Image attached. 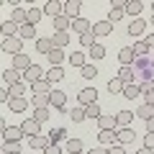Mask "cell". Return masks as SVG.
Returning a JSON list of instances; mask_svg holds the SVG:
<instances>
[{"label":"cell","instance_id":"cell-1","mask_svg":"<svg viewBox=\"0 0 154 154\" xmlns=\"http://www.w3.org/2000/svg\"><path fill=\"white\" fill-rule=\"evenodd\" d=\"M131 69H134V82L136 85H144L149 80H154V51H149L146 57H136Z\"/></svg>","mask_w":154,"mask_h":154},{"label":"cell","instance_id":"cell-2","mask_svg":"<svg viewBox=\"0 0 154 154\" xmlns=\"http://www.w3.org/2000/svg\"><path fill=\"white\" fill-rule=\"evenodd\" d=\"M38 80H44V69L38 64H31L26 72H23V82H28V85H36Z\"/></svg>","mask_w":154,"mask_h":154},{"label":"cell","instance_id":"cell-3","mask_svg":"<svg viewBox=\"0 0 154 154\" xmlns=\"http://www.w3.org/2000/svg\"><path fill=\"white\" fill-rule=\"evenodd\" d=\"M77 98H80V105H90V103H98V90L95 88H85L77 93Z\"/></svg>","mask_w":154,"mask_h":154},{"label":"cell","instance_id":"cell-4","mask_svg":"<svg viewBox=\"0 0 154 154\" xmlns=\"http://www.w3.org/2000/svg\"><path fill=\"white\" fill-rule=\"evenodd\" d=\"M21 128H23V134H26L28 139H31V136H38V134H41V123L33 121V118H26V121L21 123Z\"/></svg>","mask_w":154,"mask_h":154},{"label":"cell","instance_id":"cell-5","mask_svg":"<svg viewBox=\"0 0 154 154\" xmlns=\"http://www.w3.org/2000/svg\"><path fill=\"white\" fill-rule=\"evenodd\" d=\"M21 41L23 38H18V36H13V38H3V51H8V54H21Z\"/></svg>","mask_w":154,"mask_h":154},{"label":"cell","instance_id":"cell-6","mask_svg":"<svg viewBox=\"0 0 154 154\" xmlns=\"http://www.w3.org/2000/svg\"><path fill=\"white\" fill-rule=\"evenodd\" d=\"M80 8H82L80 0H67V3H64V16L75 21V18H80Z\"/></svg>","mask_w":154,"mask_h":154},{"label":"cell","instance_id":"cell-7","mask_svg":"<svg viewBox=\"0 0 154 154\" xmlns=\"http://www.w3.org/2000/svg\"><path fill=\"white\" fill-rule=\"evenodd\" d=\"M64 13V3H57V0H49L44 5V16H51V18H57V16H62Z\"/></svg>","mask_w":154,"mask_h":154},{"label":"cell","instance_id":"cell-8","mask_svg":"<svg viewBox=\"0 0 154 154\" xmlns=\"http://www.w3.org/2000/svg\"><path fill=\"white\" fill-rule=\"evenodd\" d=\"M134 59H136V54H134L131 46H123V49L118 51V62H121V67H131Z\"/></svg>","mask_w":154,"mask_h":154},{"label":"cell","instance_id":"cell-9","mask_svg":"<svg viewBox=\"0 0 154 154\" xmlns=\"http://www.w3.org/2000/svg\"><path fill=\"white\" fill-rule=\"evenodd\" d=\"M28 67H31V59H28V54H16L13 57V69H18V72H26Z\"/></svg>","mask_w":154,"mask_h":154},{"label":"cell","instance_id":"cell-10","mask_svg":"<svg viewBox=\"0 0 154 154\" xmlns=\"http://www.w3.org/2000/svg\"><path fill=\"white\" fill-rule=\"evenodd\" d=\"M49 144H51L49 136H44V134H38V136H31V139H28V146H31V149H41V152H44Z\"/></svg>","mask_w":154,"mask_h":154},{"label":"cell","instance_id":"cell-11","mask_svg":"<svg viewBox=\"0 0 154 154\" xmlns=\"http://www.w3.org/2000/svg\"><path fill=\"white\" fill-rule=\"evenodd\" d=\"M21 77H23V72H18V69H3V80H5V85L11 88V85H16V82H21Z\"/></svg>","mask_w":154,"mask_h":154},{"label":"cell","instance_id":"cell-12","mask_svg":"<svg viewBox=\"0 0 154 154\" xmlns=\"http://www.w3.org/2000/svg\"><path fill=\"white\" fill-rule=\"evenodd\" d=\"M23 136H26V134H23L21 126H8V131L3 134V139H5V141H21Z\"/></svg>","mask_w":154,"mask_h":154},{"label":"cell","instance_id":"cell-13","mask_svg":"<svg viewBox=\"0 0 154 154\" xmlns=\"http://www.w3.org/2000/svg\"><path fill=\"white\" fill-rule=\"evenodd\" d=\"M98 139H100V144L103 146H116L118 144V136H116V131H100L98 134ZM121 146V144H118Z\"/></svg>","mask_w":154,"mask_h":154},{"label":"cell","instance_id":"cell-14","mask_svg":"<svg viewBox=\"0 0 154 154\" xmlns=\"http://www.w3.org/2000/svg\"><path fill=\"white\" fill-rule=\"evenodd\" d=\"M51 44H54L57 49H64V46L69 44V33H67V31H54V36H51Z\"/></svg>","mask_w":154,"mask_h":154},{"label":"cell","instance_id":"cell-15","mask_svg":"<svg viewBox=\"0 0 154 154\" xmlns=\"http://www.w3.org/2000/svg\"><path fill=\"white\" fill-rule=\"evenodd\" d=\"M18 31H21V26H16L13 21H5V23H3V28H0L3 38H13V36H18Z\"/></svg>","mask_w":154,"mask_h":154},{"label":"cell","instance_id":"cell-16","mask_svg":"<svg viewBox=\"0 0 154 154\" xmlns=\"http://www.w3.org/2000/svg\"><path fill=\"white\" fill-rule=\"evenodd\" d=\"M31 90H33L36 95H51V82L44 77V80H38L36 85H31Z\"/></svg>","mask_w":154,"mask_h":154},{"label":"cell","instance_id":"cell-17","mask_svg":"<svg viewBox=\"0 0 154 154\" xmlns=\"http://www.w3.org/2000/svg\"><path fill=\"white\" fill-rule=\"evenodd\" d=\"M110 31H113V23H110V21H98V23L93 26V33H95V36H108Z\"/></svg>","mask_w":154,"mask_h":154},{"label":"cell","instance_id":"cell-18","mask_svg":"<svg viewBox=\"0 0 154 154\" xmlns=\"http://www.w3.org/2000/svg\"><path fill=\"white\" fill-rule=\"evenodd\" d=\"M131 118H134V113H131V110H118V113H116V126H121V128H128Z\"/></svg>","mask_w":154,"mask_h":154},{"label":"cell","instance_id":"cell-19","mask_svg":"<svg viewBox=\"0 0 154 154\" xmlns=\"http://www.w3.org/2000/svg\"><path fill=\"white\" fill-rule=\"evenodd\" d=\"M98 126H100V131H116V116H100Z\"/></svg>","mask_w":154,"mask_h":154},{"label":"cell","instance_id":"cell-20","mask_svg":"<svg viewBox=\"0 0 154 154\" xmlns=\"http://www.w3.org/2000/svg\"><path fill=\"white\" fill-rule=\"evenodd\" d=\"M51 105H54V108H64V103H67V93H62V90H51Z\"/></svg>","mask_w":154,"mask_h":154},{"label":"cell","instance_id":"cell-21","mask_svg":"<svg viewBox=\"0 0 154 154\" xmlns=\"http://www.w3.org/2000/svg\"><path fill=\"white\" fill-rule=\"evenodd\" d=\"M144 28H146V23H144L141 18H134V21H131V26H128V33H131V36L136 38V36H141V33H144Z\"/></svg>","mask_w":154,"mask_h":154},{"label":"cell","instance_id":"cell-22","mask_svg":"<svg viewBox=\"0 0 154 154\" xmlns=\"http://www.w3.org/2000/svg\"><path fill=\"white\" fill-rule=\"evenodd\" d=\"M67 28H72V18H67L64 13L57 16L54 18V31H67Z\"/></svg>","mask_w":154,"mask_h":154},{"label":"cell","instance_id":"cell-23","mask_svg":"<svg viewBox=\"0 0 154 154\" xmlns=\"http://www.w3.org/2000/svg\"><path fill=\"white\" fill-rule=\"evenodd\" d=\"M26 16H28V23H31V26H36L38 21H41V16H44V8H28L26 11Z\"/></svg>","mask_w":154,"mask_h":154},{"label":"cell","instance_id":"cell-24","mask_svg":"<svg viewBox=\"0 0 154 154\" xmlns=\"http://www.w3.org/2000/svg\"><path fill=\"white\" fill-rule=\"evenodd\" d=\"M72 31H77L80 36L88 33L90 31V21H85V18H75V21H72Z\"/></svg>","mask_w":154,"mask_h":154},{"label":"cell","instance_id":"cell-25","mask_svg":"<svg viewBox=\"0 0 154 154\" xmlns=\"http://www.w3.org/2000/svg\"><path fill=\"white\" fill-rule=\"evenodd\" d=\"M116 136H118V144H131L134 141V131L131 128H118V131H116Z\"/></svg>","mask_w":154,"mask_h":154},{"label":"cell","instance_id":"cell-26","mask_svg":"<svg viewBox=\"0 0 154 154\" xmlns=\"http://www.w3.org/2000/svg\"><path fill=\"white\" fill-rule=\"evenodd\" d=\"M11 21L16 23V26H26V23H28V16H26V11H23V8H16V11H13V16H11Z\"/></svg>","mask_w":154,"mask_h":154},{"label":"cell","instance_id":"cell-27","mask_svg":"<svg viewBox=\"0 0 154 154\" xmlns=\"http://www.w3.org/2000/svg\"><path fill=\"white\" fill-rule=\"evenodd\" d=\"M8 105H11V110H13V113H23V110L28 108L26 98H11V103H8Z\"/></svg>","mask_w":154,"mask_h":154},{"label":"cell","instance_id":"cell-28","mask_svg":"<svg viewBox=\"0 0 154 154\" xmlns=\"http://www.w3.org/2000/svg\"><path fill=\"white\" fill-rule=\"evenodd\" d=\"M141 0H128V3H126V13H128V16H134V18H139V13H141Z\"/></svg>","mask_w":154,"mask_h":154},{"label":"cell","instance_id":"cell-29","mask_svg":"<svg viewBox=\"0 0 154 154\" xmlns=\"http://www.w3.org/2000/svg\"><path fill=\"white\" fill-rule=\"evenodd\" d=\"M116 77H118L123 85H128V82H134V69H131V67H121Z\"/></svg>","mask_w":154,"mask_h":154},{"label":"cell","instance_id":"cell-30","mask_svg":"<svg viewBox=\"0 0 154 154\" xmlns=\"http://www.w3.org/2000/svg\"><path fill=\"white\" fill-rule=\"evenodd\" d=\"M136 116H139V118H144V121H149V118L154 116V105H149V103L139 105V108H136Z\"/></svg>","mask_w":154,"mask_h":154},{"label":"cell","instance_id":"cell-31","mask_svg":"<svg viewBox=\"0 0 154 154\" xmlns=\"http://www.w3.org/2000/svg\"><path fill=\"white\" fill-rule=\"evenodd\" d=\"M123 95H126L128 100H134L136 95H141V88H139L136 82H128V85H123Z\"/></svg>","mask_w":154,"mask_h":154},{"label":"cell","instance_id":"cell-32","mask_svg":"<svg viewBox=\"0 0 154 154\" xmlns=\"http://www.w3.org/2000/svg\"><path fill=\"white\" fill-rule=\"evenodd\" d=\"M49 62H51V67H59L62 62H64V51H62V49H57V46H54V49L49 51Z\"/></svg>","mask_w":154,"mask_h":154},{"label":"cell","instance_id":"cell-33","mask_svg":"<svg viewBox=\"0 0 154 154\" xmlns=\"http://www.w3.org/2000/svg\"><path fill=\"white\" fill-rule=\"evenodd\" d=\"M51 49H54L51 38H36V51H41V54H49Z\"/></svg>","mask_w":154,"mask_h":154},{"label":"cell","instance_id":"cell-34","mask_svg":"<svg viewBox=\"0 0 154 154\" xmlns=\"http://www.w3.org/2000/svg\"><path fill=\"white\" fill-rule=\"evenodd\" d=\"M80 46H85V49H93L95 46V33L93 31H88V33H82V36H80Z\"/></svg>","mask_w":154,"mask_h":154},{"label":"cell","instance_id":"cell-35","mask_svg":"<svg viewBox=\"0 0 154 154\" xmlns=\"http://www.w3.org/2000/svg\"><path fill=\"white\" fill-rule=\"evenodd\" d=\"M18 38H36V26H31V23L21 26V31H18Z\"/></svg>","mask_w":154,"mask_h":154},{"label":"cell","instance_id":"cell-36","mask_svg":"<svg viewBox=\"0 0 154 154\" xmlns=\"http://www.w3.org/2000/svg\"><path fill=\"white\" fill-rule=\"evenodd\" d=\"M69 116H72V121H75V123L85 121V118H88V113H85V105H77V108H72Z\"/></svg>","mask_w":154,"mask_h":154},{"label":"cell","instance_id":"cell-37","mask_svg":"<svg viewBox=\"0 0 154 154\" xmlns=\"http://www.w3.org/2000/svg\"><path fill=\"white\" fill-rule=\"evenodd\" d=\"M62 77H64V69H62V67H51V69L46 72V80H49V82H59Z\"/></svg>","mask_w":154,"mask_h":154},{"label":"cell","instance_id":"cell-38","mask_svg":"<svg viewBox=\"0 0 154 154\" xmlns=\"http://www.w3.org/2000/svg\"><path fill=\"white\" fill-rule=\"evenodd\" d=\"M69 64L82 69V67H85V54H82V51H72V54H69Z\"/></svg>","mask_w":154,"mask_h":154},{"label":"cell","instance_id":"cell-39","mask_svg":"<svg viewBox=\"0 0 154 154\" xmlns=\"http://www.w3.org/2000/svg\"><path fill=\"white\" fill-rule=\"evenodd\" d=\"M8 93H11V98H23V93H26V82H16L8 88Z\"/></svg>","mask_w":154,"mask_h":154},{"label":"cell","instance_id":"cell-40","mask_svg":"<svg viewBox=\"0 0 154 154\" xmlns=\"http://www.w3.org/2000/svg\"><path fill=\"white\" fill-rule=\"evenodd\" d=\"M46 136H49L51 144H59V141H64V139H67V131H64V128H54V131L46 134Z\"/></svg>","mask_w":154,"mask_h":154},{"label":"cell","instance_id":"cell-41","mask_svg":"<svg viewBox=\"0 0 154 154\" xmlns=\"http://www.w3.org/2000/svg\"><path fill=\"white\" fill-rule=\"evenodd\" d=\"M3 154H21V141H5L3 144Z\"/></svg>","mask_w":154,"mask_h":154},{"label":"cell","instance_id":"cell-42","mask_svg":"<svg viewBox=\"0 0 154 154\" xmlns=\"http://www.w3.org/2000/svg\"><path fill=\"white\" fill-rule=\"evenodd\" d=\"M31 118H33V121H38V123H46V121H49V108H36Z\"/></svg>","mask_w":154,"mask_h":154},{"label":"cell","instance_id":"cell-43","mask_svg":"<svg viewBox=\"0 0 154 154\" xmlns=\"http://www.w3.org/2000/svg\"><path fill=\"white\" fill-rule=\"evenodd\" d=\"M67 152L69 154H80L82 152V141H80V139H67Z\"/></svg>","mask_w":154,"mask_h":154},{"label":"cell","instance_id":"cell-44","mask_svg":"<svg viewBox=\"0 0 154 154\" xmlns=\"http://www.w3.org/2000/svg\"><path fill=\"white\" fill-rule=\"evenodd\" d=\"M123 13H126L123 8H113V5H110V11H108V21H110V23H118V21L123 18Z\"/></svg>","mask_w":154,"mask_h":154},{"label":"cell","instance_id":"cell-45","mask_svg":"<svg viewBox=\"0 0 154 154\" xmlns=\"http://www.w3.org/2000/svg\"><path fill=\"white\" fill-rule=\"evenodd\" d=\"M85 113H88V118H95V121H98L100 116H103V113H100V105H98V103H90V105H85Z\"/></svg>","mask_w":154,"mask_h":154},{"label":"cell","instance_id":"cell-46","mask_svg":"<svg viewBox=\"0 0 154 154\" xmlns=\"http://www.w3.org/2000/svg\"><path fill=\"white\" fill-rule=\"evenodd\" d=\"M149 51H152V49L146 46V41H136V44H134V54H136V57H146Z\"/></svg>","mask_w":154,"mask_h":154},{"label":"cell","instance_id":"cell-47","mask_svg":"<svg viewBox=\"0 0 154 154\" xmlns=\"http://www.w3.org/2000/svg\"><path fill=\"white\" fill-rule=\"evenodd\" d=\"M49 103H51L49 95H33V108H46Z\"/></svg>","mask_w":154,"mask_h":154},{"label":"cell","instance_id":"cell-48","mask_svg":"<svg viewBox=\"0 0 154 154\" xmlns=\"http://www.w3.org/2000/svg\"><path fill=\"white\" fill-rule=\"evenodd\" d=\"M108 90H110V93H123V82L118 80V77H110V82H108Z\"/></svg>","mask_w":154,"mask_h":154},{"label":"cell","instance_id":"cell-49","mask_svg":"<svg viewBox=\"0 0 154 154\" xmlns=\"http://www.w3.org/2000/svg\"><path fill=\"white\" fill-rule=\"evenodd\" d=\"M90 57H93V59H103V57H105V46L95 44L93 49H90Z\"/></svg>","mask_w":154,"mask_h":154},{"label":"cell","instance_id":"cell-50","mask_svg":"<svg viewBox=\"0 0 154 154\" xmlns=\"http://www.w3.org/2000/svg\"><path fill=\"white\" fill-rule=\"evenodd\" d=\"M95 75H98V69H95V64H85V67H82V77H88V80H93Z\"/></svg>","mask_w":154,"mask_h":154},{"label":"cell","instance_id":"cell-51","mask_svg":"<svg viewBox=\"0 0 154 154\" xmlns=\"http://www.w3.org/2000/svg\"><path fill=\"white\" fill-rule=\"evenodd\" d=\"M144 146H146V149H154V134L146 131V136H144Z\"/></svg>","mask_w":154,"mask_h":154},{"label":"cell","instance_id":"cell-52","mask_svg":"<svg viewBox=\"0 0 154 154\" xmlns=\"http://www.w3.org/2000/svg\"><path fill=\"white\" fill-rule=\"evenodd\" d=\"M44 154H62V149L57 146V144H49V146L44 149Z\"/></svg>","mask_w":154,"mask_h":154},{"label":"cell","instance_id":"cell-53","mask_svg":"<svg viewBox=\"0 0 154 154\" xmlns=\"http://www.w3.org/2000/svg\"><path fill=\"white\" fill-rule=\"evenodd\" d=\"M144 41H146V46H149V49H152V51H154V31H152V33H149V36H146V38H144Z\"/></svg>","mask_w":154,"mask_h":154},{"label":"cell","instance_id":"cell-54","mask_svg":"<svg viewBox=\"0 0 154 154\" xmlns=\"http://www.w3.org/2000/svg\"><path fill=\"white\" fill-rule=\"evenodd\" d=\"M144 103L154 105V90H152V93H144Z\"/></svg>","mask_w":154,"mask_h":154},{"label":"cell","instance_id":"cell-55","mask_svg":"<svg viewBox=\"0 0 154 154\" xmlns=\"http://www.w3.org/2000/svg\"><path fill=\"white\" fill-rule=\"evenodd\" d=\"M108 154H126V152H123V149L116 144V146H108Z\"/></svg>","mask_w":154,"mask_h":154},{"label":"cell","instance_id":"cell-56","mask_svg":"<svg viewBox=\"0 0 154 154\" xmlns=\"http://www.w3.org/2000/svg\"><path fill=\"white\" fill-rule=\"evenodd\" d=\"M146 131H149V134H154V116L146 121Z\"/></svg>","mask_w":154,"mask_h":154},{"label":"cell","instance_id":"cell-57","mask_svg":"<svg viewBox=\"0 0 154 154\" xmlns=\"http://www.w3.org/2000/svg\"><path fill=\"white\" fill-rule=\"evenodd\" d=\"M88 154H108V149H105V146H98V149H93V152H88Z\"/></svg>","mask_w":154,"mask_h":154},{"label":"cell","instance_id":"cell-58","mask_svg":"<svg viewBox=\"0 0 154 154\" xmlns=\"http://www.w3.org/2000/svg\"><path fill=\"white\" fill-rule=\"evenodd\" d=\"M136 154H154V152H152V149H146V146H141V149H139Z\"/></svg>","mask_w":154,"mask_h":154},{"label":"cell","instance_id":"cell-59","mask_svg":"<svg viewBox=\"0 0 154 154\" xmlns=\"http://www.w3.org/2000/svg\"><path fill=\"white\" fill-rule=\"evenodd\" d=\"M152 26H154V16H152Z\"/></svg>","mask_w":154,"mask_h":154},{"label":"cell","instance_id":"cell-60","mask_svg":"<svg viewBox=\"0 0 154 154\" xmlns=\"http://www.w3.org/2000/svg\"><path fill=\"white\" fill-rule=\"evenodd\" d=\"M152 11H154V3H152Z\"/></svg>","mask_w":154,"mask_h":154},{"label":"cell","instance_id":"cell-61","mask_svg":"<svg viewBox=\"0 0 154 154\" xmlns=\"http://www.w3.org/2000/svg\"><path fill=\"white\" fill-rule=\"evenodd\" d=\"M80 154H82V152H80Z\"/></svg>","mask_w":154,"mask_h":154}]
</instances>
